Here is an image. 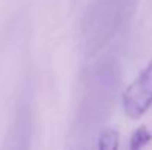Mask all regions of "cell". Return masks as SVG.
<instances>
[{"label": "cell", "instance_id": "1", "mask_svg": "<svg viewBox=\"0 0 152 150\" xmlns=\"http://www.w3.org/2000/svg\"><path fill=\"white\" fill-rule=\"evenodd\" d=\"M123 106L132 119L140 118L152 106V60L124 91Z\"/></svg>", "mask_w": 152, "mask_h": 150}, {"label": "cell", "instance_id": "2", "mask_svg": "<svg viewBox=\"0 0 152 150\" xmlns=\"http://www.w3.org/2000/svg\"><path fill=\"white\" fill-rule=\"evenodd\" d=\"M118 140H120V134H118L117 130H105L101 134V138H99V149H117L118 147Z\"/></svg>", "mask_w": 152, "mask_h": 150}, {"label": "cell", "instance_id": "3", "mask_svg": "<svg viewBox=\"0 0 152 150\" xmlns=\"http://www.w3.org/2000/svg\"><path fill=\"white\" fill-rule=\"evenodd\" d=\"M149 140H151V134L148 133V130L146 128H139V130H136L134 133H133V136H132V143H130V149L136 150V149H140V147H143L146 143H149Z\"/></svg>", "mask_w": 152, "mask_h": 150}]
</instances>
